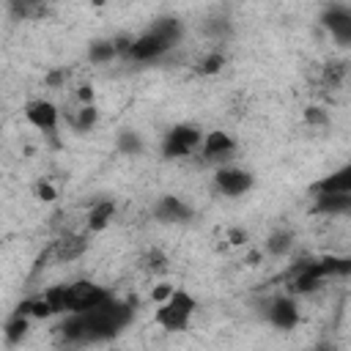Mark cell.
<instances>
[{
    "label": "cell",
    "mask_w": 351,
    "mask_h": 351,
    "mask_svg": "<svg viewBox=\"0 0 351 351\" xmlns=\"http://www.w3.org/2000/svg\"><path fill=\"white\" fill-rule=\"evenodd\" d=\"M134 318V302H121V299H107L104 304L85 310V313H69L58 335L69 346H88V343H104L121 335Z\"/></svg>",
    "instance_id": "6da1fadb"
},
{
    "label": "cell",
    "mask_w": 351,
    "mask_h": 351,
    "mask_svg": "<svg viewBox=\"0 0 351 351\" xmlns=\"http://www.w3.org/2000/svg\"><path fill=\"white\" fill-rule=\"evenodd\" d=\"M197 310V299L186 288H173V293L159 304L154 321L167 332H184Z\"/></svg>",
    "instance_id": "7a4b0ae2"
},
{
    "label": "cell",
    "mask_w": 351,
    "mask_h": 351,
    "mask_svg": "<svg viewBox=\"0 0 351 351\" xmlns=\"http://www.w3.org/2000/svg\"><path fill=\"white\" fill-rule=\"evenodd\" d=\"M107 299H112L110 288L93 282V280H74L66 285V313H85V310H93L99 304H104Z\"/></svg>",
    "instance_id": "3957f363"
},
{
    "label": "cell",
    "mask_w": 351,
    "mask_h": 351,
    "mask_svg": "<svg viewBox=\"0 0 351 351\" xmlns=\"http://www.w3.org/2000/svg\"><path fill=\"white\" fill-rule=\"evenodd\" d=\"M200 143H203V132L197 126L178 123V126H173V129L165 132V137H162V154L167 159H184V156L195 154L200 148Z\"/></svg>",
    "instance_id": "277c9868"
},
{
    "label": "cell",
    "mask_w": 351,
    "mask_h": 351,
    "mask_svg": "<svg viewBox=\"0 0 351 351\" xmlns=\"http://www.w3.org/2000/svg\"><path fill=\"white\" fill-rule=\"evenodd\" d=\"M25 118H27V123L36 126L38 132H44V134H49V137L58 134L60 110H58L52 101H47V99H30V101L25 104Z\"/></svg>",
    "instance_id": "5b68a950"
},
{
    "label": "cell",
    "mask_w": 351,
    "mask_h": 351,
    "mask_svg": "<svg viewBox=\"0 0 351 351\" xmlns=\"http://www.w3.org/2000/svg\"><path fill=\"white\" fill-rule=\"evenodd\" d=\"M252 184H255V176L250 170H244V167H219L214 173V186L228 197L247 195L252 189Z\"/></svg>",
    "instance_id": "8992f818"
},
{
    "label": "cell",
    "mask_w": 351,
    "mask_h": 351,
    "mask_svg": "<svg viewBox=\"0 0 351 351\" xmlns=\"http://www.w3.org/2000/svg\"><path fill=\"white\" fill-rule=\"evenodd\" d=\"M321 25L332 33V38L343 47L351 44V8L343 3H332L329 8H324L321 14Z\"/></svg>",
    "instance_id": "52a82bcc"
},
{
    "label": "cell",
    "mask_w": 351,
    "mask_h": 351,
    "mask_svg": "<svg viewBox=\"0 0 351 351\" xmlns=\"http://www.w3.org/2000/svg\"><path fill=\"white\" fill-rule=\"evenodd\" d=\"M85 252H88V233H63L60 239L52 241V258L58 263L80 261Z\"/></svg>",
    "instance_id": "ba28073f"
},
{
    "label": "cell",
    "mask_w": 351,
    "mask_h": 351,
    "mask_svg": "<svg viewBox=\"0 0 351 351\" xmlns=\"http://www.w3.org/2000/svg\"><path fill=\"white\" fill-rule=\"evenodd\" d=\"M200 151H203V159H206V162H219V159L233 156V151H236V140H233L228 132L214 129V132H206V134H203Z\"/></svg>",
    "instance_id": "9c48e42d"
},
{
    "label": "cell",
    "mask_w": 351,
    "mask_h": 351,
    "mask_svg": "<svg viewBox=\"0 0 351 351\" xmlns=\"http://www.w3.org/2000/svg\"><path fill=\"white\" fill-rule=\"evenodd\" d=\"M266 318H269L271 326L288 332V329H293L299 324V307H296V302L291 296H277V299H271V304L266 310Z\"/></svg>",
    "instance_id": "30bf717a"
},
{
    "label": "cell",
    "mask_w": 351,
    "mask_h": 351,
    "mask_svg": "<svg viewBox=\"0 0 351 351\" xmlns=\"http://www.w3.org/2000/svg\"><path fill=\"white\" fill-rule=\"evenodd\" d=\"M165 52H170V47H165V44H162L159 38H154L151 33H140V36L132 38V47H129V55H126V58H132V60H137V63H148V60L162 58Z\"/></svg>",
    "instance_id": "8fae6325"
},
{
    "label": "cell",
    "mask_w": 351,
    "mask_h": 351,
    "mask_svg": "<svg viewBox=\"0 0 351 351\" xmlns=\"http://www.w3.org/2000/svg\"><path fill=\"white\" fill-rule=\"evenodd\" d=\"M192 206H186L181 197H176V195H165V197H159V203L154 206V217L159 219V222H186V219H192Z\"/></svg>",
    "instance_id": "7c38bea8"
},
{
    "label": "cell",
    "mask_w": 351,
    "mask_h": 351,
    "mask_svg": "<svg viewBox=\"0 0 351 351\" xmlns=\"http://www.w3.org/2000/svg\"><path fill=\"white\" fill-rule=\"evenodd\" d=\"M313 195H346L351 192V165H343L340 170L324 176L321 181H315L310 186Z\"/></svg>",
    "instance_id": "4fadbf2b"
},
{
    "label": "cell",
    "mask_w": 351,
    "mask_h": 351,
    "mask_svg": "<svg viewBox=\"0 0 351 351\" xmlns=\"http://www.w3.org/2000/svg\"><path fill=\"white\" fill-rule=\"evenodd\" d=\"M145 33H151L154 38H159L165 47L173 49V47L184 38V25H181V19H176V16H159V19L151 22V27H148Z\"/></svg>",
    "instance_id": "5bb4252c"
},
{
    "label": "cell",
    "mask_w": 351,
    "mask_h": 351,
    "mask_svg": "<svg viewBox=\"0 0 351 351\" xmlns=\"http://www.w3.org/2000/svg\"><path fill=\"white\" fill-rule=\"evenodd\" d=\"M313 211L315 214H326V217L348 214L351 211V192H346V195H315Z\"/></svg>",
    "instance_id": "9a60e30c"
},
{
    "label": "cell",
    "mask_w": 351,
    "mask_h": 351,
    "mask_svg": "<svg viewBox=\"0 0 351 351\" xmlns=\"http://www.w3.org/2000/svg\"><path fill=\"white\" fill-rule=\"evenodd\" d=\"M115 217V203L112 200H96L88 211V233H101Z\"/></svg>",
    "instance_id": "2e32d148"
},
{
    "label": "cell",
    "mask_w": 351,
    "mask_h": 351,
    "mask_svg": "<svg viewBox=\"0 0 351 351\" xmlns=\"http://www.w3.org/2000/svg\"><path fill=\"white\" fill-rule=\"evenodd\" d=\"M66 121L74 132H90L99 123V107L96 104H80L74 112H69Z\"/></svg>",
    "instance_id": "e0dca14e"
},
{
    "label": "cell",
    "mask_w": 351,
    "mask_h": 351,
    "mask_svg": "<svg viewBox=\"0 0 351 351\" xmlns=\"http://www.w3.org/2000/svg\"><path fill=\"white\" fill-rule=\"evenodd\" d=\"M291 247H293V230H288V228H277L266 239V252L274 258H282L285 252H291Z\"/></svg>",
    "instance_id": "ac0fdd59"
},
{
    "label": "cell",
    "mask_w": 351,
    "mask_h": 351,
    "mask_svg": "<svg viewBox=\"0 0 351 351\" xmlns=\"http://www.w3.org/2000/svg\"><path fill=\"white\" fill-rule=\"evenodd\" d=\"M346 74H348V63H346V60H329V63L321 69V82H324V88L337 90V88L346 82Z\"/></svg>",
    "instance_id": "d6986e66"
},
{
    "label": "cell",
    "mask_w": 351,
    "mask_h": 351,
    "mask_svg": "<svg viewBox=\"0 0 351 351\" xmlns=\"http://www.w3.org/2000/svg\"><path fill=\"white\" fill-rule=\"evenodd\" d=\"M27 329H30V318H22V315H11V318L5 321V329H3V335H5V343H8V346H16V343H22V337L27 335Z\"/></svg>",
    "instance_id": "ffe728a7"
},
{
    "label": "cell",
    "mask_w": 351,
    "mask_h": 351,
    "mask_svg": "<svg viewBox=\"0 0 351 351\" xmlns=\"http://www.w3.org/2000/svg\"><path fill=\"white\" fill-rule=\"evenodd\" d=\"M112 58H118V55H115V47H112V41H110V38L93 41V44L88 47V60H90V63H96V66L110 63Z\"/></svg>",
    "instance_id": "44dd1931"
},
{
    "label": "cell",
    "mask_w": 351,
    "mask_h": 351,
    "mask_svg": "<svg viewBox=\"0 0 351 351\" xmlns=\"http://www.w3.org/2000/svg\"><path fill=\"white\" fill-rule=\"evenodd\" d=\"M143 137L137 134V132H132V129H123L121 134H118V151L121 154H129V156H137V154H143Z\"/></svg>",
    "instance_id": "7402d4cb"
},
{
    "label": "cell",
    "mask_w": 351,
    "mask_h": 351,
    "mask_svg": "<svg viewBox=\"0 0 351 351\" xmlns=\"http://www.w3.org/2000/svg\"><path fill=\"white\" fill-rule=\"evenodd\" d=\"M225 63H228V58H225V52H219V49H214V52H208V55H206V58L200 60V66H197V74H203V77H211V74H219Z\"/></svg>",
    "instance_id": "603a6c76"
},
{
    "label": "cell",
    "mask_w": 351,
    "mask_h": 351,
    "mask_svg": "<svg viewBox=\"0 0 351 351\" xmlns=\"http://www.w3.org/2000/svg\"><path fill=\"white\" fill-rule=\"evenodd\" d=\"M143 266H145L148 271H154V274H162V271L167 269V255H165L159 247H154V250H148V252H145Z\"/></svg>",
    "instance_id": "cb8c5ba5"
},
{
    "label": "cell",
    "mask_w": 351,
    "mask_h": 351,
    "mask_svg": "<svg viewBox=\"0 0 351 351\" xmlns=\"http://www.w3.org/2000/svg\"><path fill=\"white\" fill-rule=\"evenodd\" d=\"M11 11H14L16 16H22V19H30V16L44 14L47 8H44L41 3H11Z\"/></svg>",
    "instance_id": "d4e9b609"
},
{
    "label": "cell",
    "mask_w": 351,
    "mask_h": 351,
    "mask_svg": "<svg viewBox=\"0 0 351 351\" xmlns=\"http://www.w3.org/2000/svg\"><path fill=\"white\" fill-rule=\"evenodd\" d=\"M304 121H307L310 126H326V123H329V115H326L324 107H307V110H304Z\"/></svg>",
    "instance_id": "484cf974"
},
{
    "label": "cell",
    "mask_w": 351,
    "mask_h": 351,
    "mask_svg": "<svg viewBox=\"0 0 351 351\" xmlns=\"http://www.w3.org/2000/svg\"><path fill=\"white\" fill-rule=\"evenodd\" d=\"M206 30H208L214 38H225V36H230V22H228V19H211V22L206 25Z\"/></svg>",
    "instance_id": "4316f807"
},
{
    "label": "cell",
    "mask_w": 351,
    "mask_h": 351,
    "mask_svg": "<svg viewBox=\"0 0 351 351\" xmlns=\"http://www.w3.org/2000/svg\"><path fill=\"white\" fill-rule=\"evenodd\" d=\"M170 293H173V285H167V282H162V285H156V288L151 291V299H154L156 304H162V302H165V299H167Z\"/></svg>",
    "instance_id": "83f0119b"
},
{
    "label": "cell",
    "mask_w": 351,
    "mask_h": 351,
    "mask_svg": "<svg viewBox=\"0 0 351 351\" xmlns=\"http://www.w3.org/2000/svg\"><path fill=\"white\" fill-rule=\"evenodd\" d=\"M36 195H38L41 200H47V203L55 200V189H52V184H47V181H38V184H36Z\"/></svg>",
    "instance_id": "f1b7e54d"
},
{
    "label": "cell",
    "mask_w": 351,
    "mask_h": 351,
    "mask_svg": "<svg viewBox=\"0 0 351 351\" xmlns=\"http://www.w3.org/2000/svg\"><path fill=\"white\" fill-rule=\"evenodd\" d=\"M63 80H66V71H63V69H58V71H49V74H47V85H49V88H60V85H63Z\"/></svg>",
    "instance_id": "f546056e"
},
{
    "label": "cell",
    "mask_w": 351,
    "mask_h": 351,
    "mask_svg": "<svg viewBox=\"0 0 351 351\" xmlns=\"http://www.w3.org/2000/svg\"><path fill=\"white\" fill-rule=\"evenodd\" d=\"M228 239H230V244H247V230H241V228H230L228 230Z\"/></svg>",
    "instance_id": "4dcf8cb0"
},
{
    "label": "cell",
    "mask_w": 351,
    "mask_h": 351,
    "mask_svg": "<svg viewBox=\"0 0 351 351\" xmlns=\"http://www.w3.org/2000/svg\"><path fill=\"white\" fill-rule=\"evenodd\" d=\"M77 99H80V104H93V88L90 85H82L77 90Z\"/></svg>",
    "instance_id": "1f68e13d"
},
{
    "label": "cell",
    "mask_w": 351,
    "mask_h": 351,
    "mask_svg": "<svg viewBox=\"0 0 351 351\" xmlns=\"http://www.w3.org/2000/svg\"><path fill=\"white\" fill-rule=\"evenodd\" d=\"M313 351H337V348H335L332 343H318V346H315Z\"/></svg>",
    "instance_id": "d6a6232c"
}]
</instances>
